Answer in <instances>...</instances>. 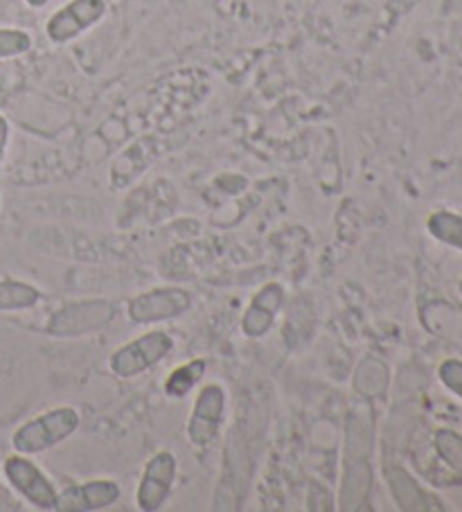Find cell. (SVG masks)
Instances as JSON below:
<instances>
[{"label":"cell","mask_w":462,"mask_h":512,"mask_svg":"<svg viewBox=\"0 0 462 512\" xmlns=\"http://www.w3.org/2000/svg\"><path fill=\"white\" fill-rule=\"evenodd\" d=\"M79 429V413L73 406H59V409H52L43 416L25 422L19 429L14 431L12 445L19 454L32 456L48 452V449L57 447L64 443Z\"/></svg>","instance_id":"cell-1"},{"label":"cell","mask_w":462,"mask_h":512,"mask_svg":"<svg viewBox=\"0 0 462 512\" xmlns=\"http://www.w3.org/2000/svg\"><path fill=\"white\" fill-rule=\"evenodd\" d=\"M174 348V339L167 332H149L133 339L127 346L118 348L109 359V368L113 375L122 379H131L145 373L151 366L161 364Z\"/></svg>","instance_id":"cell-2"},{"label":"cell","mask_w":462,"mask_h":512,"mask_svg":"<svg viewBox=\"0 0 462 512\" xmlns=\"http://www.w3.org/2000/svg\"><path fill=\"white\" fill-rule=\"evenodd\" d=\"M115 307L111 300H79L61 307L52 314L48 323V334L59 339L82 337V334L95 332L113 321Z\"/></svg>","instance_id":"cell-3"},{"label":"cell","mask_w":462,"mask_h":512,"mask_svg":"<svg viewBox=\"0 0 462 512\" xmlns=\"http://www.w3.org/2000/svg\"><path fill=\"white\" fill-rule=\"evenodd\" d=\"M5 476L12 488L21 494L25 501H30L39 510H57V490L52 488L48 476L37 465L21 456H10L5 461Z\"/></svg>","instance_id":"cell-4"},{"label":"cell","mask_w":462,"mask_h":512,"mask_svg":"<svg viewBox=\"0 0 462 512\" xmlns=\"http://www.w3.org/2000/svg\"><path fill=\"white\" fill-rule=\"evenodd\" d=\"M106 14V0H73L52 14L46 25V34L52 43H68L79 34L91 30Z\"/></svg>","instance_id":"cell-5"},{"label":"cell","mask_w":462,"mask_h":512,"mask_svg":"<svg viewBox=\"0 0 462 512\" xmlns=\"http://www.w3.org/2000/svg\"><path fill=\"white\" fill-rule=\"evenodd\" d=\"M192 307V296L185 289L167 287L136 296L129 303V319L136 323H158L185 314Z\"/></svg>","instance_id":"cell-6"},{"label":"cell","mask_w":462,"mask_h":512,"mask_svg":"<svg viewBox=\"0 0 462 512\" xmlns=\"http://www.w3.org/2000/svg\"><path fill=\"white\" fill-rule=\"evenodd\" d=\"M226 393L217 384H208L201 388V393L194 402L192 416L188 422V438L192 445L208 447L217 438L221 420H224Z\"/></svg>","instance_id":"cell-7"},{"label":"cell","mask_w":462,"mask_h":512,"mask_svg":"<svg viewBox=\"0 0 462 512\" xmlns=\"http://www.w3.org/2000/svg\"><path fill=\"white\" fill-rule=\"evenodd\" d=\"M176 458L170 452H158L149 458L136 492V503L142 512H154L170 497L176 481Z\"/></svg>","instance_id":"cell-8"},{"label":"cell","mask_w":462,"mask_h":512,"mask_svg":"<svg viewBox=\"0 0 462 512\" xmlns=\"http://www.w3.org/2000/svg\"><path fill=\"white\" fill-rule=\"evenodd\" d=\"M120 488L115 481L100 479L82 485H73L57 497V510L61 512H91L111 506L118 501Z\"/></svg>","instance_id":"cell-9"},{"label":"cell","mask_w":462,"mask_h":512,"mask_svg":"<svg viewBox=\"0 0 462 512\" xmlns=\"http://www.w3.org/2000/svg\"><path fill=\"white\" fill-rule=\"evenodd\" d=\"M284 303V289L278 282H271V285L262 287L253 296L251 305L242 319V330L248 339H262L266 332L271 330L275 314L280 312Z\"/></svg>","instance_id":"cell-10"},{"label":"cell","mask_w":462,"mask_h":512,"mask_svg":"<svg viewBox=\"0 0 462 512\" xmlns=\"http://www.w3.org/2000/svg\"><path fill=\"white\" fill-rule=\"evenodd\" d=\"M390 492L397 499V506L402 510H440L442 506L438 499H433L431 494H426L420 483H417L411 474L402 467H393L388 470Z\"/></svg>","instance_id":"cell-11"},{"label":"cell","mask_w":462,"mask_h":512,"mask_svg":"<svg viewBox=\"0 0 462 512\" xmlns=\"http://www.w3.org/2000/svg\"><path fill=\"white\" fill-rule=\"evenodd\" d=\"M39 298V289H34L28 282L0 280V312L30 310L39 303Z\"/></svg>","instance_id":"cell-12"},{"label":"cell","mask_w":462,"mask_h":512,"mask_svg":"<svg viewBox=\"0 0 462 512\" xmlns=\"http://www.w3.org/2000/svg\"><path fill=\"white\" fill-rule=\"evenodd\" d=\"M426 226H429V233L435 240L462 251V215L449 213V210H438V213L429 217Z\"/></svg>","instance_id":"cell-13"},{"label":"cell","mask_w":462,"mask_h":512,"mask_svg":"<svg viewBox=\"0 0 462 512\" xmlns=\"http://www.w3.org/2000/svg\"><path fill=\"white\" fill-rule=\"evenodd\" d=\"M203 375H206V361L194 359L190 364L172 370V375L165 382V393L170 397H185L201 382Z\"/></svg>","instance_id":"cell-14"},{"label":"cell","mask_w":462,"mask_h":512,"mask_svg":"<svg viewBox=\"0 0 462 512\" xmlns=\"http://www.w3.org/2000/svg\"><path fill=\"white\" fill-rule=\"evenodd\" d=\"M435 449H438L442 461L462 476V436L453 434L449 429H440L435 434Z\"/></svg>","instance_id":"cell-15"},{"label":"cell","mask_w":462,"mask_h":512,"mask_svg":"<svg viewBox=\"0 0 462 512\" xmlns=\"http://www.w3.org/2000/svg\"><path fill=\"white\" fill-rule=\"evenodd\" d=\"M32 50V37L25 30L0 28V59L21 57Z\"/></svg>","instance_id":"cell-16"},{"label":"cell","mask_w":462,"mask_h":512,"mask_svg":"<svg viewBox=\"0 0 462 512\" xmlns=\"http://www.w3.org/2000/svg\"><path fill=\"white\" fill-rule=\"evenodd\" d=\"M438 375H440V382L462 400V361L458 359L442 361Z\"/></svg>","instance_id":"cell-17"},{"label":"cell","mask_w":462,"mask_h":512,"mask_svg":"<svg viewBox=\"0 0 462 512\" xmlns=\"http://www.w3.org/2000/svg\"><path fill=\"white\" fill-rule=\"evenodd\" d=\"M7 140H10V122H7L5 116H0V165H3L7 152Z\"/></svg>","instance_id":"cell-18"},{"label":"cell","mask_w":462,"mask_h":512,"mask_svg":"<svg viewBox=\"0 0 462 512\" xmlns=\"http://www.w3.org/2000/svg\"><path fill=\"white\" fill-rule=\"evenodd\" d=\"M30 7H34V10H41V7L48 5V0H25Z\"/></svg>","instance_id":"cell-19"},{"label":"cell","mask_w":462,"mask_h":512,"mask_svg":"<svg viewBox=\"0 0 462 512\" xmlns=\"http://www.w3.org/2000/svg\"><path fill=\"white\" fill-rule=\"evenodd\" d=\"M458 289H460V296H462V280L458 282Z\"/></svg>","instance_id":"cell-20"}]
</instances>
